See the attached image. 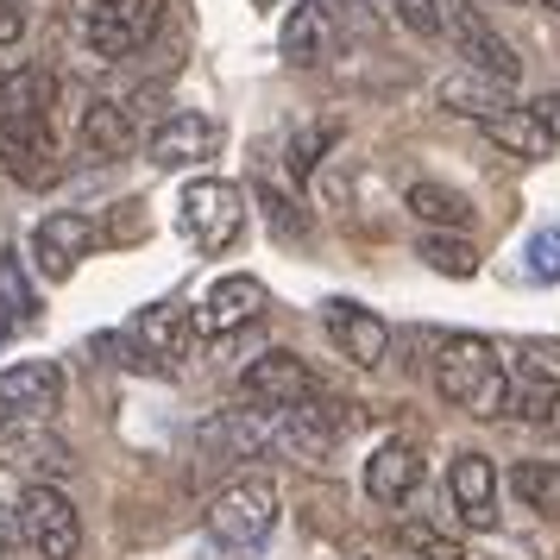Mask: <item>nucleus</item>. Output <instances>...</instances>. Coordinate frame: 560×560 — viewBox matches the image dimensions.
Masks as SVG:
<instances>
[{"label": "nucleus", "mask_w": 560, "mask_h": 560, "mask_svg": "<svg viewBox=\"0 0 560 560\" xmlns=\"http://www.w3.org/2000/svg\"><path fill=\"white\" fill-rule=\"evenodd\" d=\"M0 177L45 189L57 177V139L51 120H0Z\"/></svg>", "instance_id": "4468645a"}, {"label": "nucleus", "mask_w": 560, "mask_h": 560, "mask_svg": "<svg viewBox=\"0 0 560 560\" xmlns=\"http://www.w3.org/2000/svg\"><path fill=\"white\" fill-rule=\"evenodd\" d=\"M541 7H560V0H541Z\"/></svg>", "instance_id": "e433bc0d"}, {"label": "nucleus", "mask_w": 560, "mask_h": 560, "mask_svg": "<svg viewBox=\"0 0 560 560\" xmlns=\"http://www.w3.org/2000/svg\"><path fill=\"white\" fill-rule=\"evenodd\" d=\"M20 529L38 560H77L82 555V516L57 485H26L20 498Z\"/></svg>", "instance_id": "0eeeda50"}, {"label": "nucleus", "mask_w": 560, "mask_h": 560, "mask_svg": "<svg viewBox=\"0 0 560 560\" xmlns=\"http://www.w3.org/2000/svg\"><path fill=\"white\" fill-rule=\"evenodd\" d=\"M434 390L454 409L504 416V365H498V347L479 340V334H447L434 347Z\"/></svg>", "instance_id": "f257e3e1"}, {"label": "nucleus", "mask_w": 560, "mask_h": 560, "mask_svg": "<svg viewBox=\"0 0 560 560\" xmlns=\"http://www.w3.org/2000/svg\"><path fill=\"white\" fill-rule=\"evenodd\" d=\"M340 7H359V0H340Z\"/></svg>", "instance_id": "c9c22d12"}, {"label": "nucleus", "mask_w": 560, "mask_h": 560, "mask_svg": "<svg viewBox=\"0 0 560 560\" xmlns=\"http://www.w3.org/2000/svg\"><path fill=\"white\" fill-rule=\"evenodd\" d=\"M57 404H63L57 359H13L0 372V429H51Z\"/></svg>", "instance_id": "20e7f679"}, {"label": "nucleus", "mask_w": 560, "mask_h": 560, "mask_svg": "<svg viewBox=\"0 0 560 560\" xmlns=\"http://www.w3.org/2000/svg\"><path fill=\"white\" fill-rule=\"evenodd\" d=\"M510 491L523 498V510L560 523V466H555V459H523V466L510 472Z\"/></svg>", "instance_id": "a878e982"}, {"label": "nucleus", "mask_w": 560, "mask_h": 560, "mask_svg": "<svg viewBox=\"0 0 560 560\" xmlns=\"http://www.w3.org/2000/svg\"><path fill=\"white\" fill-rule=\"evenodd\" d=\"M271 308V296H265V283L246 278V271H233V278H214L208 283V296L196 308H189V322H196V334H208V340H221V334H240L253 328L258 315Z\"/></svg>", "instance_id": "9b49d317"}, {"label": "nucleus", "mask_w": 560, "mask_h": 560, "mask_svg": "<svg viewBox=\"0 0 560 560\" xmlns=\"http://www.w3.org/2000/svg\"><path fill=\"white\" fill-rule=\"evenodd\" d=\"M177 221L196 240V253H228L246 228V189L228 177H196L177 196Z\"/></svg>", "instance_id": "f03ea898"}, {"label": "nucleus", "mask_w": 560, "mask_h": 560, "mask_svg": "<svg viewBox=\"0 0 560 560\" xmlns=\"http://www.w3.org/2000/svg\"><path fill=\"white\" fill-rule=\"evenodd\" d=\"M390 7H397V20H404L409 32H422V38L441 32V0H390Z\"/></svg>", "instance_id": "473e14b6"}, {"label": "nucleus", "mask_w": 560, "mask_h": 560, "mask_svg": "<svg viewBox=\"0 0 560 560\" xmlns=\"http://www.w3.org/2000/svg\"><path fill=\"white\" fill-rule=\"evenodd\" d=\"M0 466L32 472V485L63 479L70 472V441H57L51 429H0Z\"/></svg>", "instance_id": "aec40b11"}, {"label": "nucleus", "mask_w": 560, "mask_h": 560, "mask_svg": "<svg viewBox=\"0 0 560 560\" xmlns=\"http://www.w3.org/2000/svg\"><path fill=\"white\" fill-rule=\"evenodd\" d=\"M322 328H328L334 353L353 359V365H384V353H390V322H384L378 308L353 303V296H334V303H322Z\"/></svg>", "instance_id": "f8f14e48"}, {"label": "nucleus", "mask_w": 560, "mask_h": 560, "mask_svg": "<svg viewBox=\"0 0 560 560\" xmlns=\"http://www.w3.org/2000/svg\"><path fill=\"white\" fill-rule=\"evenodd\" d=\"M240 397L253 409H265V416H283V409L308 404V397H322V378H315V365L296 353H258L246 372H240Z\"/></svg>", "instance_id": "423d86ee"}, {"label": "nucleus", "mask_w": 560, "mask_h": 560, "mask_svg": "<svg viewBox=\"0 0 560 560\" xmlns=\"http://www.w3.org/2000/svg\"><path fill=\"white\" fill-rule=\"evenodd\" d=\"M397 548L416 555V560H459V541L441 535L429 516H404V523H397Z\"/></svg>", "instance_id": "cd10ccee"}, {"label": "nucleus", "mask_w": 560, "mask_h": 560, "mask_svg": "<svg viewBox=\"0 0 560 560\" xmlns=\"http://www.w3.org/2000/svg\"><path fill=\"white\" fill-rule=\"evenodd\" d=\"M20 38H26V7L0 0V45H20Z\"/></svg>", "instance_id": "72a5a7b5"}, {"label": "nucleus", "mask_w": 560, "mask_h": 560, "mask_svg": "<svg viewBox=\"0 0 560 560\" xmlns=\"http://www.w3.org/2000/svg\"><path fill=\"white\" fill-rule=\"evenodd\" d=\"M334 145V127H303L290 139V177H315V158Z\"/></svg>", "instance_id": "2f4dec72"}, {"label": "nucleus", "mask_w": 560, "mask_h": 560, "mask_svg": "<svg viewBox=\"0 0 560 560\" xmlns=\"http://www.w3.org/2000/svg\"><path fill=\"white\" fill-rule=\"evenodd\" d=\"M485 132L516 158H535L541 145H548V132L535 127V114H498V120H485Z\"/></svg>", "instance_id": "c756f323"}, {"label": "nucleus", "mask_w": 560, "mask_h": 560, "mask_svg": "<svg viewBox=\"0 0 560 560\" xmlns=\"http://www.w3.org/2000/svg\"><path fill=\"white\" fill-rule=\"evenodd\" d=\"M145 152H152L158 171H196V164H208V158L221 152V120L183 107V114H171V120H158Z\"/></svg>", "instance_id": "2eb2a0df"}, {"label": "nucleus", "mask_w": 560, "mask_h": 560, "mask_svg": "<svg viewBox=\"0 0 560 560\" xmlns=\"http://www.w3.org/2000/svg\"><path fill=\"white\" fill-rule=\"evenodd\" d=\"M523 265H529V278H535V283H560V228L529 233V246H523Z\"/></svg>", "instance_id": "7c9ffc66"}, {"label": "nucleus", "mask_w": 560, "mask_h": 560, "mask_svg": "<svg viewBox=\"0 0 560 560\" xmlns=\"http://www.w3.org/2000/svg\"><path fill=\"white\" fill-rule=\"evenodd\" d=\"M560 409V378L535 359H516L504 372V416H523V422H548Z\"/></svg>", "instance_id": "4be33fe9"}, {"label": "nucleus", "mask_w": 560, "mask_h": 560, "mask_svg": "<svg viewBox=\"0 0 560 560\" xmlns=\"http://www.w3.org/2000/svg\"><path fill=\"white\" fill-rule=\"evenodd\" d=\"M132 340H139V353H145V359L177 365V359H189L196 322H189V308H183V303H145L139 315H132Z\"/></svg>", "instance_id": "f3484780"}, {"label": "nucleus", "mask_w": 560, "mask_h": 560, "mask_svg": "<svg viewBox=\"0 0 560 560\" xmlns=\"http://www.w3.org/2000/svg\"><path fill=\"white\" fill-rule=\"evenodd\" d=\"M258 202H265V221H271V233L278 240H290V246H303L308 240V214L296 196H283V189H271V183H258Z\"/></svg>", "instance_id": "c85d7f7f"}, {"label": "nucleus", "mask_w": 560, "mask_h": 560, "mask_svg": "<svg viewBox=\"0 0 560 560\" xmlns=\"http://www.w3.org/2000/svg\"><path fill=\"white\" fill-rule=\"evenodd\" d=\"M57 77L51 70H13L0 77V120H51Z\"/></svg>", "instance_id": "b1692460"}, {"label": "nucleus", "mask_w": 560, "mask_h": 560, "mask_svg": "<svg viewBox=\"0 0 560 560\" xmlns=\"http://www.w3.org/2000/svg\"><path fill=\"white\" fill-rule=\"evenodd\" d=\"M0 77H7V70H0Z\"/></svg>", "instance_id": "4c0bfd02"}, {"label": "nucleus", "mask_w": 560, "mask_h": 560, "mask_svg": "<svg viewBox=\"0 0 560 560\" xmlns=\"http://www.w3.org/2000/svg\"><path fill=\"white\" fill-rule=\"evenodd\" d=\"M529 114H535V127L548 132V145H560V89H555V95H541Z\"/></svg>", "instance_id": "f704fd0d"}, {"label": "nucleus", "mask_w": 560, "mask_h": 560, "mask_svg": "<svg viewBox=\"0 0 560 560\" xmlns=\"http://www.w3.org/2000/svg\"><path fill=\"white\" fill-rule=\"evenodd\" d=\"M409 214L429 233H466L472 228V202L447 189V183H409Z\"/></svg>", "instance_id": "393cba45"}, {"label": "nucleus", "mask_w": 560, "mask_h": 560, "mask_svg": "<svg viewBox=\"0 0 560 560\" xmlns=\"http://www.w3.org/2000/svg\"><path fill=\"white\" fill-rule=\"evenodd\" d=\"M278 485H265V479H240L228 485L214 504H208V535L221 541V548H258V541H271V529H278Z\"/></svg>", "instance_id": "7ed1b4c3"}, {"label": "nucleus", "mask_w": 560, "mask_h": 560, "mask_svg": "<svg viewBox=\"0 0 560 560\" xmlns=\"http://www.w3.org/2000/svg\"><path fill=\"white\" fill-rule=\"evenodd\" d=\"M416 479H422V447L416 441H384V447H372V459H365V498L372 504H404L409 491H416Z\"/></svg>", "instance_id": "6ab92c4d"}, {"label": "nucleus", "mask_w": 560, "mask_h": 560, "mask_svg": "<svg viewBox=\"0 0 560 560\" xmlns=\"http://www.w3.org/2000/svg\"><path fill=\"white\" fill-rule=\"evenodd\" d=\"M416 258H422L429 271H441V278H472V271H479V246H466L459 233H422Z\"/></svg>", "instance_id": "bb28decb"}, {"label": "nucleus", "mask_w": 560, "mask_h": 560, "mask_svg": "<svg viewBox=\"0 0 560 560\" xmlns=\"http://www.w3.org/2000/svg\"><path fill=\"white\" fill-rule=\"evenodd\" d=\"M77 139H82L89 158H127L132 145H139V120H132L127 102H89L82 107Z\"/></svg>", "instance_id": "5701e85b"}, {"label": "nucleus", "mask_w": 560, "mask_h": 560, "mask_svg": "<svg viewBox=\"0 0 560 560\" xmlns=\"http://www.w3.org/2000/svg\"><path fill=\"white\" fill-rule=\"evenodd\" d=\"M447 485H454V504L472 529H491V523H498V466L485 454H459Z\"/></svg>", "instance_id": "412c9836"}, {"label": "nucleus", "mask_w": 560, "mask_h": 560, "mask_svg": "<svg viewBox=\"0 0 560 560\" xmlns=\"http://www.w3.org/2000/svg\"><path fill=\"white\" fill-rule=\"evenodd\" d=\"M353 434V404H328V397H308V404L283 409L278 416V447L296 459H322Z\"/></svg>", "instance_id": "9d476101"}, {"label": "nucleus", "mask_w": 560, "mask_h": 560, "mask_svg": "<svg viewBox=\"0 0 560 560\" xmlns=\"http://www.w3.org/2000/svg\"><path fill=\"white\" fill-rule=\"evenodd\" d=\"M164 26V0H95L82 13V45L95 57H132L145 51Z\"/></svg>", "instance_id": "39448f33"}, {"label": "nucleus", "mask_w": 560, "mask_h": 560, "mask_svg": "<svg viewBox=\"0 0 560 560\" xmlns=\"http://www.w3.org/2000/svg\"><path fill=\"white\" fill-rule=\"evenodd\" d=\"M196 447L208 459H258L278 447V416H265V409H221V416H208L196 429Z\"/></svg>", "instance_id": "ddd939ff"}, {"label": "nucleus", "mask_w": 560, "mask_h": 560, "mask_svg": "<svg viewBox=\"0 0 560 560\" xmlns=\"http://www.w3.org/2000/svg\"><path fill=\"white\" fill-rule=\"evenodd\" d=\"M334 45V7L328 0H296L290 13H283L278 26V51L296 63V70H315Z\"/></svg>", "instance_id": "a211bd4d"}, {"label": "nucleus", "mask_w": 560, "mask_h": 560, "mask_svg": "<svg viewBox=\"0 0 560 560\" xmlns=\"http://www.w3.org/2000/svg\"><path fill=\"white\" fill-rule=\"evenodd\" d=\"M441 26L454 32L466 70H485V77H504V82L523 77V57H516V45H510L504 32L485 20L472 0H441Z\"/></svg>", "instance_id": "6e6552de"}, {"label": "nucleus", "mask_w": 560, "mask_h": 560, "mask_svg": "<svg viewBox=\"0 0 560 560\" xmlns=\"http://www.w3.org/2000/svg\"><path fill=\"white\" fill-rule=\"evenodd\" d=\"M95 246H102V228L82 208H57V214H45L32 228V265H38V278H51V283L70 278Z\"/></svg>", "instance_id": "1a4fd4ad"}, {"label": "nucleus", "mask_w": 560, "mask_h": 560, "mask_svg": "<svg viewBox=\"0 0 560 560\" xmlns=\"http://www.w3.org/2000/svg\"><path fill=\"white\" fill-rule=\"evenodd\" d=\"M434 102L459 114V120H498V114H516V82L485 77V70H454V77L434 82Z\"/></svg>", "instance_id": "dca6fc26"}]
</instances>
